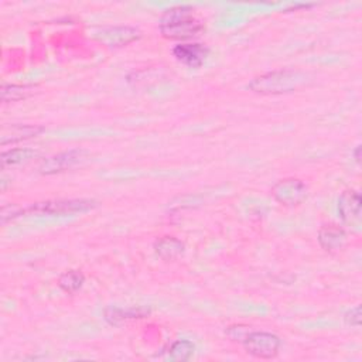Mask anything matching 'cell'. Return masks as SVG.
Instances as JSON below:
<instances>
[{"mask_svg": "<svg viewBox=\"0 0 362 362\" xmlns=\"http://www.w3.org/2000/svg\"><path fill=\"white\" fill-rule=\"evenodd\" d=\"M35 156H37V151L34 148H28V147L11 148V150L1 153L0 165H1V168L17 165V164H21V163H25V161L34 158Z\"/></svg>", "mask_w": 362, "mask_h": 362, "instance_id": "cell-14", "label": "cell"}, {"mask_svg": "<svg viewBox=\"0 0 362 362\" xmlns=\"http://www.w3.org/2000/svg\"><path fill=\"white\" fill-rule=\"evenodd\" d=\"M44 132L42 126L37 124H10V126H3L1 133H0V143L1 146L10 144V143H17L25 139L35 137Z\"/></svg>", "mask_w": 362, "mask_h": 362, "instance_id": "cell-11", "label": "cell"}, {"mask_svg": "<svg viewBox=\"0 0 362 362\" xmlns=\"http://www.w3.org/2000/svg\"><path fill=\"white\" fill-rule=\"evenodd\" d=\"M141 33L130 25H115L102 27L93 33V37L107 47H124L139 40Z\"/></svg>", "mask_w": 362, "mask_h": 362, "instance_id": "cell-7", "label": "cell"}, {"mask_svg": "<svg viewBox=\"0 0 362 362\" xmlns=\"http://www.w3.org/2000/svg\"><path fill=\"white\" fill-rule=\"evenodd\" d=\"M23 214H24V208H20V206L13 205V204L4 205V206L1 208V221L6 222L7 219L17 218V216H20V215H23Z\"/></svg>", "mask_w": 362, "mask_h": 362, "instance_id": "cell-19", "label": "cell"}, {"mask_svg": "<svg viewBox=\"0 0 362 362\" xmlns=\"http://www.w3.org/2000/svg\"><path fill=\"white\" fill-rule=\"evenodd\" d=\"M151 310L148 307L143 305H130V307H107L105 308V320L112 325H119L122 322L130 321V320H141L150 315Z\"/></svg>", "mask_w": 362, "mask_h": 362, "instance_id": "cell-10", "label": "cell"}, {"mask_svg": "<svg viewBox=\"0 0 362 362\" xmlns=\"http://www.w3.org/2000/svg\"><path fill=\"white\" fill-rule=\"evenodd\" d=\"M208 54H209L208 47L198 44V42L178 44L173 48V55L181 64H184L189 68H199L205 62Z\"/></svg>", "mask_w": 362, "mask_h": 362, "instance_id": "cell-9", "label": "cell"}, {"mask_svg": "<svg viewBox=\"0 0 362 362\" xmlns=\"http://www.w3.org/2000/svg\"><path fill=\"white\" fill-rule=\"evenodd\" d=\"M37 86L31 83H24V85H3L1 86V99L3 102H16L25 99L31 96L35 92Z\"/></svg>", "mask_w": 362, "mask_h": 362, "instance_id": "cell-15", "label": "cell"}, {"mask_svg": "<svg viewBox=\"0 0 362 362\" xmlns=\"http://www.w3.org/2000/svg\"><path fill=\"white\" fill-rule=\"evenodd\" d=\"M344 321L349 327H359L361 325V305H355L349 308L344 314Z\"/></svg>", "mask_w": 362, "mask_h": 362, "instance_id": "cell-18", "label": "cell"}, {"mask_svg": "<svg viewBox=\"0 0 362 362\" xmlns=\"http://www.w3.org/2000/svg\"><path fill=\"white\" fill-rule=\"evenodd\" d=\"M89 156H90V153L88 150L71 148L68 151H62V153H58V154H55L52 157L45 158L40 164L38 170L44 175L64 173V171L71 170V168H74L76 165H81L85 160H88Z\"/></svg>", "mask_w": 362, "mask_h": 362, "instance_id": "cell-5", "label": "cell"}, {"mask_svg": "<svg viewBox=\"0 0 362 362\" xmlns=\"http://www.w3.org/2000/svg\"><path fill=\"white\" fill-rule=\"evenodd\" d=\"M308 82V75L296 69H277L253 78L246 88L260 95H281L294 92Z\"/></svg>", "mask_w": 362, "mask_h": 362, "instance_id": "cell-2", "label": "cell"}, {"mask_svg": "<svg viewBox=\"0 0 362 362\" xmlns=\"http://www.w3.org/2000/svg\"><path fill=\"white\" fill-rule=\"evenodd\" d=\"M338 214L348 226H356L361 222L362 199L355 189H345L338 198Z\"/></svg>", "mask_w": 362, "mask_h": 362, "instance_id": "cell-8", "label": "cell"}, {"mask_svg": "<svg viewBox=\"0 0 362 362\" xmlns=\"http://www.w3.org/2000/svg\"><path fill=\"white\" fill-rule=\"evenodd\" d=\"M194 351H195V345L191 341L178 339L170 345L167 359L184 362V361H188L194 355Z\"/></svg>", "mask_w": 362, "mask_h": 362, "instance_id": "cell-17", "label": "cell"}, {"mask_svg": "<svg viewBox=\"0 0 362 362\" xmlns=\"http://www.w3.org/2000/svg\"><path fill=\"white\" fill-rule=\"evenodd\" d=\"M307 185L298 178H284L272 188V197L284 206H297L307 198Z\"/></svg>", "mask_w": 362, "mask_h": 362, "instance_id": "cell-6", "label": "cell"}, {"mask_svg": "<svg viewBox=\"0 0 362 362\" xmlns=\"http://www.w3.org/2000/svg\"><path fill=\"white\" fill-rule=\"evenodd\" d=\"M318 243L327 252H335L345 246L346 233L337 225H324L318 230Z\"/></svg>", "mask_w": 362, "mask_h": 362, "instance_id": "cell-12", "label": "cell"}, {"mask_svg": "<svg viewBox=\"0 0 362 362\" xmlns=\"http://www.w3.org/2000/svg\"><path fill=\"white\" fill-rule=\"evenodd\" d=\"M83 283H85V276L79 270H68L62 273L58 279L59 288L68 294H74L78 290H81Z\"/></svg>", "mask_w": 362, "mask_h": 362, "instance_id": "cell-16", "label": "cell"}, {"mask_svg": "<svg viewBox=\"0 0 362 362\" xmlns=\"http://www.w3.org/2000/svg\"><path fill=\"white\" fill-rule=\"evenodd\" d=\"M204 23L189 6H174L164 11L160 20V33L168 40H188L204 31Z\"/></svg>", "mask_w": 362, "mask_h": 362, "instance_id": "cell-1", "label": "cell"}, {"mask_svg": "<svg viewBox=\"0 0 362 362\" xmlns=\"http://www.w3.org/2000/svg\"><path fill=\"white\" fill-rule=\"evenodd\" d=\"M245 351L257 359L276 358L281 345L277 335L266 331H253L243 338Z\"/></svg>", "mask_w": 362, "mask_h": 362, "instance_id": "cell-4", "label": "cell"}, {"mask_svg": "<svg viewBox=\"0 0 362 362\" xmlns=\"http://www.w3.org/2000/svg\"><path fill=\"white\" fill-rule=\"evenodd\" d=\"M98 206L95 199L75 198V199H51L44 202H37L24 209V214L31 215H71L83 214L92 211Z\"/></svg>", "mask_w": 362, "mask_h": 362, "instance_id": "cell-3", "label": "cell"}, {"mask_svg": "<svg viewBox=\"0 0 362 362\" xmlns=\"http://www.w3.org/2000/svg\"><path fill=\"white\" fill-rule=\"evenodd\" d=\"M154 252L163 260H174L184 252V243L174 236H163L154 242Z\"/></svg>", "mask_w": 362, "mask_h": 362, "instance_id": "cell-13", "label": "cell"}, {"mask_svg": "<svg viewBox=\"0 0 362 362\" xmlns=\"http://www.w3.org/2000/svg\"><path fill=\"white\" fill-rule=\"evenodd\" d=\"M354 157H355V161L359 163L361 161V146H356L355 151H354Z\"/></svg>", "mask_w": 362, "mask_h": 362, "instance_id": "cell-20", "label": "cell"}]
</instances>
